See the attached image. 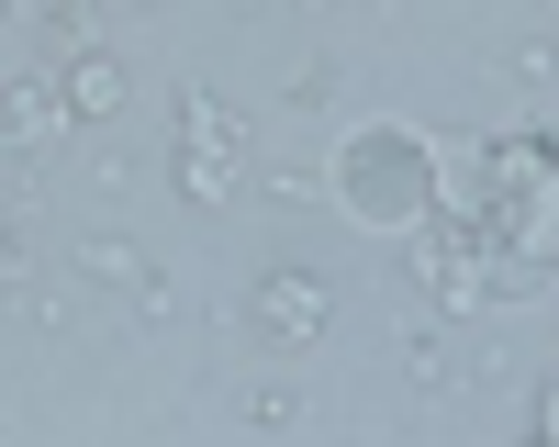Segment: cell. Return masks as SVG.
Wrapping results in <instances>:
<instances>
[{
  "mask_svg": "<svg viewBox=\"0 0 559 447\" xmlns=\"http://www.w3.org/2000/svg\"><path fill=\"white\" fill-rule=\"evenodd\" d=\"M336 202L358 224H381V235H414V224H437V146L414 123H369L347 134V157H336Z\"/></svg>",
  "mask_w": 559,
  "mask_h": 447,
  "instance_id": "obj_1",
  "label": "cell"
},
{
  "mask_svg": "<svg viewBox=\"0 0 559 447\" xmlns=\"http://www.w3.org/2000/svg\"><path fill=\"white\" fill-rule=\"evenodd\" d=\"M224 157H236V112H224V101H191V112H179V191H191V202H224V191H236Z\"/></svg>",
  "mask_w": 559,
  "mask_h": 447,
  "instance_id": "obj_2",
  "label": "cell"
},
{
  "mask_svg": "<svg viewBox=\"0 0 559 447\" xmlns=\"http://www.w3.org/2000/svg\"><path fill=\"white\" fill-rule=\"evenodd\" d=\"M258 313H269L280 336H313V325H324V291H313V280H269V291H258Z\"/></svg>",
  "mask_w": 559,
  "mask_h": 447,
  "instance_id": "obj_3",
  "label": "cell"
},
{
  "mask_svg": "<svg viewBox=\"0 0 559 447\" xmlns=\"http://www.w3.org/2000/svg\"><path fill=\"white\" fill-rule=\"evenodd\" d=\"M112 101H123V68H112V57H90V68L68 78V112H112Z\"/></svg>",
  "mask_w": 559,
  "mask_h": 447,
  "instance_id": "obj_4",
  "label": "cell"
},
{
  "mask_svg": "<svg viewBox=\"0 0 559 447\" xmlns=\"http://www.w3.org/2000/svg\"><path fill=\"white\" fill-rule=\"evenodd\" d=\"M548 447H559V380H548Z\"/></svg>",
  "mask_w": 559,
  "mask_h": 447,
  "instance_id": "obj_5",
  "label": "cell"
},
{
  "mask_svg": "<svg viewBox=\"0 0 559 447\" xmlns=\"http://www.w3.org/2000/svg\"><path fill=\"white\" fill-rule=\"evenodd\" d=\"M537 447H548V436H537Z\"/></svg>",
  "mask_w": 559,
  "mask_h": 447,
  "instance_id": "obj_6",
  "label": "cell"
}]
</instances>
